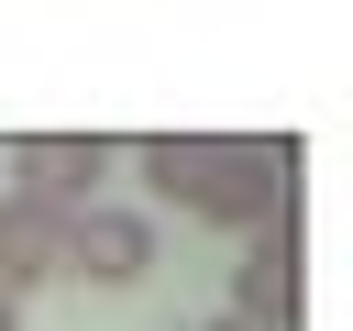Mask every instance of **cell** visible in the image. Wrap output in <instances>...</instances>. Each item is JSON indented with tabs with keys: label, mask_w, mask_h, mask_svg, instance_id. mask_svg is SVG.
Segmentation results:
<instances>
[{
	"label": "cell",
	"mask_w": 353,
	"mask_h": 331,
	"mask_svg": "<svg viewBox=\"0 0 353 331\" xmlns=\"http://www.w3.org/2000/svg\"><path fill=\"white\" fill-rule=\"evenodd\" d=\"M143 188L199 210V221H232V232H265L287 221V143H243V132H143L132 143Z\"/></svg>",
	"instance_id": "obj_1"
},
{
	"label": "cell",
	"mask_w": 353,
	"mask_h": 331,
	"mask_svg": "<svg viewBox=\"0 0 353 331\" xmlns=\"http://www.w3.org/2000/svg\"><path fill=\"white\" fill-rule=\"evenodd\" d=\"M11 177H22V199H44V210H99V177H110V143L99 132H22L11 143Z\"/></svg>",
	"instance_id": "obj_2"
},
{
	"label": "cell",
	"mask_w": 353,
	"mask_h": 331,
	"mask_svg": "<svg viewBox=\"0 0 353 331\" xmlns=\"http://www.w3.org/2000/svg\"><path fill=\"white\" fill-rule=\"evenodd\" d=\"M66 276H88V287H143L154 276V221L143 210H77L66 221Z\"/></svg>",
	"instance_id": "obj_3"
},
{
	"label": "cell",
	"mask_w": 353,
	"mask_h": 331,
	"mask_svg": "<svg viewBox=\"0 0 353 331\" xmlns=\"http://www.w3.org/2000/svg\"><path fill=\"white\" fill-rule=\"evenodd\" d=\"M221 320H243V331H298V232H287V221H265V232L243 243Z\"/></svg>",
	"instance_id": "obj_4"
},
{
	"label": "cell",
	"mask_w": 353,
	"mask_h": 331,
	"mask_svg": "<svg viewBox=\"0 0 353 331\" xmlns=\"http://www.w3.org/2000/svg\"><path fill=\"white\" fill-rule=\"evenodd\" d=\"M66 276V210H44V199H22V188H0V298L22 309L33 287H55Z\"/></svg>",
	"instance_id": "obj_5"
},
{
	"label": "cell",
	"mask_w": 353,
	"mask_h": 331,
	"mask_svg": "<svg viewBox=\"0 0 353 331\" xmlns=\"http://www.w3.org/2000/svg\"><path fill=\"white\" fill-rule=\"evenodd\" d=\"M0 331H22V309H11V298H0Z\"/></svg>",
	"instance_id": "obj_6"
},
{
	"label": "cell",
	"mask_w": 353,
	"mask_h": 331,
	"mask_svg": "<svg viewBox=\"0 0 353 331\" xmlns=\"http://www.w3.org/2000/svg\"><path fill=\"white\" fill-rule=\"evenodd\" d=\"M199 331H243V320H199Z\"/></svg>",
	"instance_id": "obj_7"
}]
</instances>
